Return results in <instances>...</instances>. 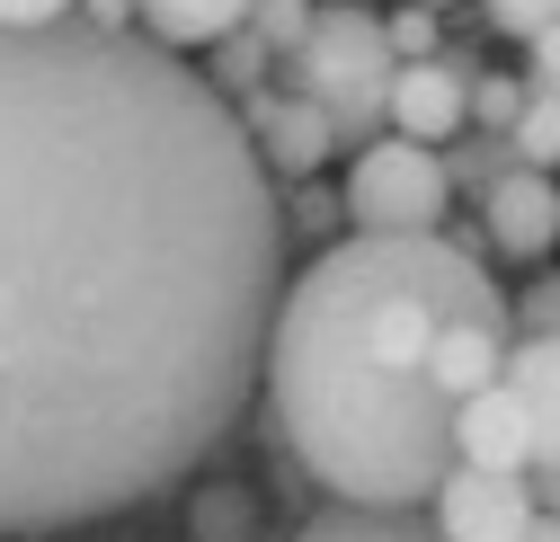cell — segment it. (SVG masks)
Instances as JSON below:
<instances>
[{
	"label": "cell",
	"instance_id": "7c38bea8",
	"mask_svg": "<svg viewBox=\"0 0 560 542\" xmlns=\"http://www.w3.org/2000/svg\"><path fill=\"white\" fill-rule=\"evenodd\" d=\"M294 542H445V533H436L428 507H347V498H329Z\"/></svg>",
	"mask_w": 560,
	"mask_h": 542
},
{
	"label": "cell",
	"instance_id": "ffe728a7",
	"mask_svg": "<svg viewBox=\"0 0 560 542\" xmlns=\"http://www.w3.org/2000/svg\"><path fill=\"white\" fill-rule=\"evenodd\" d=\"M525 90H542V98H560V27L525 45Z\"/></svg>",
	"mask_w": 560,
	"mask_h": 542
},
{
	"label": "cell",
	"instance_id": "9a60e30c",
	"mask_svg": "<svg viewBox=\"0 0 560 542\" xmlns=\"http://www.w3.org/2000/svg\"><path fill=\"white\" fill-rule=\"evenodd\" d=\"M525 72H480L471 81V133H516L525 125Z\"/></svg>",
	"mask_w": 560,
	"mask_h": 542
},
{
	"label": "cell",
	"instance_id": "2e32d148",
	"mask_svg": "<svg viewBox=\"0 0 560 542\" xmlns=\"http://www.w3.org/2000/svg\"><path fill=\"white\" fill-rule=\"evenodd\" d=\"M480 10H489V27L516 36V45H534V36L560 27V0H480Z\"/></svg>",
	"mask_w": 560,
	"mask_h": 542
},
{
	"label": "cell",
	"instance_id": "52a82bcc",
	"mask_svg": "<svg viewBox=\"0 0 560 542\" xmlns=\"http://www.w3.org/2000/svg\"><path fill=\"white\" fill-rule=\"evenodd\" d=\"M241 125H249V143L267 152L276 178H312V169L338 152L329 107H312L303 90H249V98H241Z\"/></svg>",
	"mask_w": 560,
	"mask_h": 542
},
{
	"label": "cell",
	"instance_id": "603a6c76",
	"mask_svg": "<svg viewBox=\"0 0 560 542\" xmlns=\"http://www.w3.org/2000/svg\"><path fill=\"white\" fill-rule=\"evenodd\" d=\"M418 10H445V0H418Z\"/></svg>",
	"mask_w": 560,
	"mask_h": 542
},
{
	"label": "cell",
	"instance_id": "8992f818",
	"mask_svg": "<svg viewBox=\"0 0 560 542\" xmlns=\"http://www.w3.org/2000/svg\"><path fill=\"white\" fill-rule=\"evenodd\" d=\"M471 62H454V54H436V62H400V81H392V133L400 143H428V152H445L454 133L471 125Z\"/></svg>",
	"mask_w": 560,
	"mask_h": 542
},
{
	"label": "cell",
	"instance_id": "8fae6325",
	"mask_svg": "<svg viewBox=\"0 0 560 542\" xmlns=\"http://www.w3.org/2000/svg\"><path fill=\"white\" fill-rule=\"evenodd\" d=\"M508 391L534 419V471L560 462V338H516L508 347Z\"/></svg>",
	"mask_w": 560,
	"mask_h": 542
},
{
	"label": "cell",
	"instance_id": "3957f363",
	"mask_svg": "<svg viewBox=\"0 0 560 542\" xmlns=\"http://www.w3.org/2000/svg\"><path fill=\"white\" fill-rule=\"evenodd\" d=\"M285 72H294V90H303L312 107H329L338 152H365V143H383V133H392L400 54H392V36H383L374 10H357V0H329Z\"/></svg>",
	"mask_w": 560,
	"mask_h": 542
},
{
	"label": "cell",
	"instance_id": "ba28073f",
	"mask_svg": "<svg viewBox=\"0 0 560 542\" xmlns=\"http://www.w3.org/2000/svg\"><path fill=\"white\" fill-rule=\"evenodd\" d=\"M551 240H560V187H551L542 169H516V178H499V187L480 196V249L542 267Z\"/></svg>",
	"mask_w": 560,
	"mask_h": 542
},
{
	"label": "cell",
	"instance_id": "4fadbf2b",
	"mask_svg": "<svg viewBox=\"0 0 560 542\" xmlns=\"http://www.w3.org/2000/svg\"><path fill=\"white\" fill-rule=\"evenodd\" d=\"M525 161H516V143L508 133H471L463 152H445V178H454V196H489L499 178H516Z\"/></svg>",
	"mask_w": 560,
	"mask_h": 542
},
{
	"label": "cell",
	"instance_id": "e0dca14e",
	"mask_svg": "<svg viewBox=\"0 0 560 542\" xmlns=\"http://www.w3.org/2000/svg\"><path fill=\"white\" fill-rule=\"evenodd\" d=\"M508 303H516V338H560V267L534 276L525 294H508Z\"/></svg>",
	"mask_w": 560,
	"mask_h": 542
},
{
	"label": "cell",
	"instance_id": "6da1fadb",
	"mask_svg": "<svg viewBox=\"0 0 560 542\" xmlns=\"http://www.w3.org/2000/svg\"><path fill=\"white\" fill-rule=\"evenodd\" d=\"M285 196L241 107L90 19L0 27V533L187 481L267 391Z\"/></svg>",
	"mask_w": 560,
	"mask_h": 542
},
{
	"label": "cell",
	"instance_id": "ac0fdd59",
	"mask_svg": "<svg viewBox=\"0 0 560 542\" xmlns=\"http://www.w3.org/2000/svg\"><path fill=\"white\" fill-rule=\"evenodd\" d=\"M383 36H392V54H400V62H436V54H445V45H436V10H418V0L383 19Z\"/></svg>",
	"mask_w": 560,
	"mask_h": 542
},
{
	"label": "cell",
	"instance_id": "277c9868",
	"mask_svg": "<svg viewBox=\"0 0 560 542\" xmlns=\"http://www.w3.org/2000/svg\"><path fill=\"white\" fill-rule=\"evenodd\" d=\"M338 214L357 223V232H374V240H428V232H445V214H454L445 152H428V143H400V133L365 143L357 161H347Z\"/></svg>",
	"mask_w": 560,
	"mask_h": 542
},
{
	"label": "cell",
	"instance_id": "44dd1931",
	"mask_svg": "<svg viewBox=\"0 0 560 542\" xmlns=\"http://www.w3.org/2000/svg\"><path fill=\"white\" fill-rule=\"evenodd\" d=\"M534 498H542V516H560V462H551V471H534Z\"/></svg>",
	"mask_w": 560,
	"mask_h": 542
},
{
	"label": "cell",
	"instance_id": "7a4b0ae2",
	"mask_svg": "<svg viewBox=\"0 0 560 542\" xmlns=\"http://www.w3.org/2000/svg\"><path fill=\"white\" fill-rule=\"evenodd\" d=\"M471 311H508V294L445 232H347L285 285L267 338V410L329 498L428 507L445 490L454 400L436 382V338Z\"/></svg>",
	"mask_w": 560,
	"mask_h": 542
},
{
	"label": "cell",
	"instance_id": "30bf717a",
	"mask_svg": "<svg viewBox=\"0 0 560 542\" xmlns=\"http://www.w3.org/2000/svg\"><path fill=\"white\" fill-rule=\"evenodd\" d=\"M249 27V0H133V36H152L161 54H214Z\"/></svg>",
	"mask_w": 560,
	"mask_h": 542
},
{
	"label": "cell",
	"instance_id": "5bb4252c",
	"mask_svg": "<svg viewBox=\"0 0 560 542\" xmlns=\"http://www.w3.org/2000/svg\"><path fill=\"white\" fill-rule=\"evenodd\" d=\"M312 19H320V0H249V36H258L276 62H294V54H303Z\"/></svg>",
	"mask_w": 560,
	"mask_h": 542
},
{
	"label": "cell",
	"instance_id": "d6986e66",
	"mask_svg": "<svg viewBox=\"0 0 560 542\" xmlns=\"http://www.w3.org/2000/svg\"><path fill=\"white\" fill-rule=\"evenodd\" d=\"M81 19V0H0V27H62Z\"/></svg>",
	"mask_w": 560,
	"mask_h": 542
},
{
	"label": "cell",
	"instance_id": "5b68a950",
	"mask_svg": "<svg viewBox=\"0 0 560 542\" xmlns=\"http://www.w3.org/2000/svg\"><path fill=\"white\" fill-rule=\"evenodd\" d=\"M428 516H436L445 542H525L542 525V498H534L525 471H471V462H454L445 490L428 498Z\"/></svg>",
	"mask_w": 560,
	"mask_h": 542
},
{
	"label": "cell",
	"instance_id": "9c48e42d",
	"mask_svg": "<svg viewBox=\"0 0 560 542\" xmlns=\"http://www.w3.org/2000/svg\"><path fill=\"white\" fill-rule=\"evenodd\" d=\"M454 462H471V471H525V481H534V419H525V400L508 382L454 410Z\"/></svg>",
	"mask_w": 560,
	"mask_h": 542
},
{
	"label": "cell",
	"instance_id": "7402d4cb",
	"mask_svg": "<svg viewBox=\"0 0 560 542\" xmlns=\"http://www.w3.org/2000/svg\"><path fill=\"white\" fill-rule=\"evenodd\" d=\"M525 542H560V516H542V525H534V533H525Z\"/></svg>",
	"mask_w": 560,
	"mask_h": 542
}]
</instances>
